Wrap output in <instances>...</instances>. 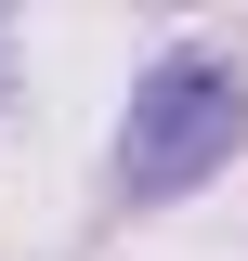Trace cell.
<instances>
[{
	"instance_id": "1",
	"label": "cell",
	"mask_w": 248,
	"mask_h": 261,
	"mask_svg": "<svg viewBox=\"0 0 248 261\" xmlns=\"http://www.w3.org/2000/svg\"><path fill=\"white\" fill-rule=\"evenodd\" d=\"M235 144H248V53L235 39H157L118 105L105 183H118V209H170L209 170H235Z\"/></svg>"
}]
</instances>
